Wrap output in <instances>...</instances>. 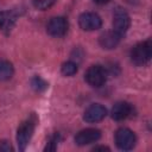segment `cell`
<instances>
[{
    "label": "cell",
    "instance_id": "6da1fadb",
    "mask_svg": "<svg viewBox=\"0 0 152 152\" xmlns=\"http://www.w3.org/2000/svg\"><path fill=\"white\" fill-rule=\"evenodd\" d=\"M37 124V119L34 115H31L28 119H26L25 121H23L20 124V126L18 127L17 131V142H18V147L20 151H24L26 148V146L28 145L33 132H34V127Z\"/></svg>",
    "mask_w": 152,
    "mask_h": 152
},
{
    "label": "cell",
    "instance_id": "7a4b0ae2",
    "mask_svg": "<svg viewBox=\"0 0 152 152\" xmlns=\"http://www.w3.org/2000/svg\"><path fill=\"white\" fill-rule=\"evenodd\" d=\"M151 56H152V44L150 39L137 44L131 51V61L135 65H145L151 59Z\"/></svg>",
    "mask_w": 152,
    "mask_h": 152
},
{
    "label": "cell",
    "instance_id": "3957f363",
    "mask_svg": "<svg viewBox=\"0 0 152 152\" xmlns=\"http://www.w3.org/2000/svg\"><path fill=\"white\" fill-rule=\"evenodd\" d=\"M84 78L89 86L99 88L104 84V82L107 80V71L101 65H91L86 71Z\"/></svg>",
    "mask_w": 152,
    "mask_h": 152
},
{
    "label": "cell",
    "instance_id": "277c9868",
    "mask_svg": "<svg viewBox=\"0 0 152 152\" xmlns=\"http://www.w3.org/2000/svg\"><path fill=\"white\" fill-rule=\"evenodd\" d=\"M135 141H137L135 134L129 128L122 127V128H119L115 133V144L120 150L128 151L133 148L135 145Z\"/></svg>",
    "mask_w": 152,
    "mask_h": 152
},
{
    "label": "cell",
    "instance_id": "5b68a950",
    "mask_svg": "<svg viewBox=\"0 0 152 152\" xmlns=\"http://www.w3.org/2000/svg\"><path fill=\"white\" fill-rule=\"evenodd\" d=\"M129 24L131 19L128 13L122 8H118L113 15V31L122 37V34H125L129 28Z\"/></svg>",
    "mask_w": 152,
    "mask_h": 152
},
{
    "label": "cell",
    "instance_id": "8992f818",
    "mask_svg": "<svg viewBox=\"0 0 152 152\" xmlns=\"http://www.w3.org/2000/svg\"><path fill=\"white\" fill-rule=\"evenodd\" d=\"M78 24H80V27L84 31H94L101 27L102 20L99 14L93 12H86L80 15Z\"/></svg>",
    "mask_w": 152,
    "mask_h": 152
},
{
    "label": "cell",
    "instance_id": "52a82bcc",
    "mask_svg": "<svg viewBox=\"0 0 152 152\" xmlns=\"http://www.w3.org/2000/svg\"><path fill=\"white\" fill-rule=\"evenodd\" d=\"M68 20L63 17H55L50 19L46 25V31L52 37H63L68 31Z\"/></svg>",
    "mask_w": 152,
    "mask_h": 152
},
{
    "label": "cell",
    "instance_id": "ba28073f",
    "mask_svg": "<svg viewBox=\"0 0 152 152\" xmlns=\"http://www.w3.org/2000/svg\"><path fill=\"white\" fill-rule=\"evenodd\" d=\"M101 138V132L96 128H86L80 131L75 137V142L78 146L89 145L93 142H96Z\"/></svg>",
    "mask_w": 152,
    "mask_h": 152
},
{
    "label": "cell",
    "instance_id": "9c48e42d",
    "mask_svg": "<svg viewBox=\"0 0 152 152\" xmlns=\"http://www.w3.org/2000/svg\"><path fill=\"white\" fill-rule=\"evenodd\" d=\"M107 115V109L100 104V103H94V104H90L84 114H83V119L87 121V122H99L101 121L102 119H104V116Z\"/></svg>",
    "mask_w": 152,
    "mask_h": 152
},
{
    "label": "cell",
    "instance_id": "30bf717a",
    "mask_svg": "<svg viewBox=\"0 0 152 152\" xmlns=\"http://www.w3.org/2000/svg\"><path fill=\"white\" fill-rule=\"evenodd\" d=\"M112 118L116 121H121V120H125L129 116H132L133 114V107L131 103L128 102H125V101H121V102H116L113 108H112Z\"/></svg>",
    "mask_w": 152,
    "mask_h": 152
},
{
    "label": "cell",
    "instance_id": "8fae6325",
    "mask_svg": "<svg viewBox=\"0 0 152 152\" xmlns=\"http://www.w3.org/2000/svg\"><path fill=\"white\" fill-rule=\"evenodd\" d=\"M120 39H121V36L112 30L102 33L99 38V43L103 49H114L120 43Z\"/></svg>",
    "mask_w": 152,
    "mask_h": 152
},
{
    "label": "cell",
    "instance_id": "7c38bea8",
    "mask_svg": "<svg viewBox=\"0 0 152 152\" xmlns=\"http://www.w3.org/2000/svg\"><path fill=\"white\" fill-rule=\"evenodd\" d=\"M17 21V14L12 11H1L0 12V31L8 33Z\"/></svg>",
    "mask_w": 152,
    "mask_h": 152
},
{
    "label": "cell",
    "instance_id": "4fadbf2b",
    "mask_svg": "<svg viewBox=\"0 0 152 152\" xmlns=\"http://www.w3.org/2000/svg\"><path fill=\"white\" fill-rule=\"evenodd\" d=\"M13 65L8 61L0 59V81H6L10 80L13 75Z\"/></svg>",
    "mask_w": 152,
    "mask_h": 152
},
{
    "label": "cell",
    "instance_id": "5bb4252c",
    "mask_svg": "<svg viewBox=\"0 0 152 152\" xmlns=\"http://www.w3.org/2000/svg\"><path fill=\"white\" fill-rule=\"evenodd\" d=\"M61 71L64 76H72L77 72V64L71 62V61H68L65 63L62 64V68H61Z\"/></svg>",
    "mask_w": 152,
    "mask_h": 152
},
{
    "label": "cell",
    "instance_id": "9a60e30c",
    "mask_svg": "<svg viewBox=\"0 0 152 152\" xmlns=\"http://www.w3.org/2000/svg\"><path fill=\"white\" fill-rule=\"evenodd\" d=\"M33 2V6L37 8V10H48L50 8L51 6H53V4L56 2V0H32Z\"/></svg>",
    "mask_w": 152,
    "mask_h": 152
},
{
    "label": "cell",
    "instance_id": "2e32d148",
    "mask_svg": "<svg viewBox=\"0 0 152 152\" xmlns=\"http://www.w3.org/2000/svg\"><path fill=\"white\" fill-rule=\"evenodd\" d=\"M31 86L33 87V89L40 91V90H44L48 87V83L43 78H40L39 76H36V77H33L31 80Z\"/></svg>",
    "mask_w": 152,
    "mask_h": 152
},
{
    "label": "cell",
    "instance_id": "e0dca14e",
    "mask_svg": "<svg viewBox=\"0 0 152 152\" xmlns=\"http://www.w3.org/2000/svg\"><path fill=\"white\" fill-rule=\"evenodd\" d=\"M59 139H61V137H59V134H53L51 138H50V140H49V142L46 144V146H45V151H55L56 148H57V145H58V141H59Z\"/></svg>",
    "mask_w": 152,
    "mask_h": 152
},
{
    "label": "cell",
    "instance_id": "ac0fdd59",
    "mask_svg": "<svg viewBox=\"0 0 152 152\" xmlns=\"http://www.w3.org/2000/svg\"><path fill=\"white\" fill-rule=\"evenodd\" d=\"M12 146L7 141H0V151H11Z\"/></svg>",
    "mask_w": 152,
    "mask_h": 152
},
{
    "label": "cell",
    "instance_id": "d6986e66",
    "mask_svg": "<svg viewBox=\"0 0 152 152\" xmlns=\"http://www.w3.org/2000/svg\"><path fill=\"white\" fill-rule=\"evenodd\" d=\"M110 0H94V2H96V4H99V5H103V4H107V2H109Z\"/></svg>",
    "mask_w": 152,
    "mask_h": 152
},
{
    "label": "cell",
    "instance_id": "ffe728a7",
    "mask_svg": "<svg viewBox=\"0 0 152 152\" xmlns=\"http://www.w3.org/2000/svg\"><path fill=\"white\" fill-rule=\"evenodd\" d=\"M97 150H106V151H109V148L106 147V146H96V147H94V151H97Z\"/></svg>",
    "mask_w": 152,
    "mask_h": 152
}]
</instances>
